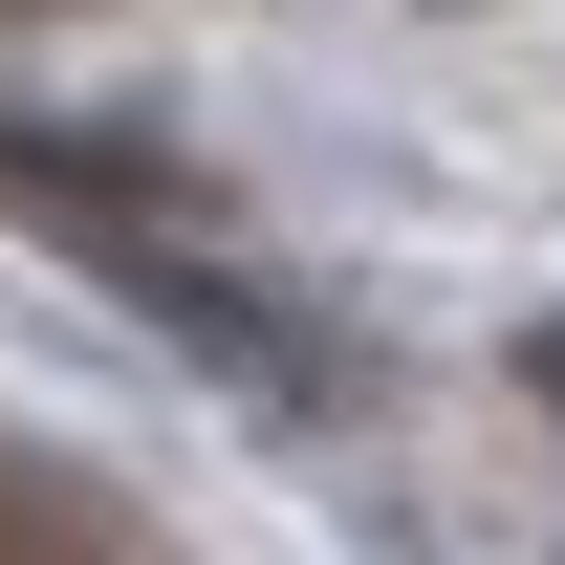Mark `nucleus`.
<instances>
[{
	"mask_svg": "<svg viewBox=\"0 0 565 565\" xmlns=\"http://www.w3.org/2000/svg\"><path fill=\"white\" fill-rule=\"evenodd\" d=\"M544 392H565V327H544Z\"/></svg>",
	"mask_w": 565,
	"mask_h": 565,
	"instance_id": "7ed1b4c3",
	"label": "nucleus"
},
{
	"mask_svg": "<svg viewBox=\"0 0 565 565\" xmlns=\"http://www.w3.org/2000/svg\"><path fill=\"white\" fill-rule=\"evenodd\" d=\"M0 565H109V544H87V522H44V500L0 479Z\"/></svg>",
	"mask_w": 565,
	"mask_h": 565,
	"instance_id": "f03ea898",
	"label": "nucleus"
},
{
	"mask_svg": "<svg viewBox=\"0 0 565 565\" xmlns=\"http://www.w3.org/2000/svg\"><path fill=\"white\" fill-rule=\"evenodd\" d=\"M0 217H44L66 262H109L152 327H174L217 392H262V414H327V392H349V349H327V327L217 239V196L152 174V152H109V131H0Z\"/></svg>",
	"mask_w": 565,
	"mask_h": 565,
	"instance_id": "f257e3e1",
	"label": "nucleus"
}]
</instances>
